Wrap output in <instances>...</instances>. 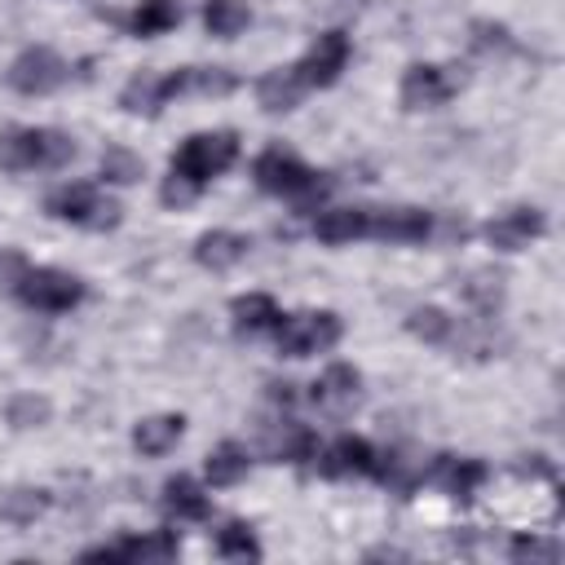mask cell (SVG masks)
<instances>
[{
	"instance_id": "obj_1",
	"label": "cell",
	"mask_w": 565,
	"mask_h": 565,
	"mask_svg": "<svg viewBox=\"0 0 565 565\" xmlns=\"http://www.w3.org/2000/svg\"><path fill=\"white\" fill-rule=\"evenodd\" d=\"M75 159V141L57 128H13L0 137V168L4 172H49Z\"/></svg>"
},
{
	"instance_id": "obj_2",
	"label": "cell",
	"mask_w": 565,
	"mask_h": 565,
	"mask_svg": "<svg viewBox=\"0 0 565 565\" xmlns=\"http://www.w3.org/2000/svg\"><path fill=\"white\" fill-rule=\"evenodd\" d=\"M49 216H57V221H71V225H79V230H115L119 221H124V207L110 199V194H102L93 181H75V185H62V190H53L49 194Z\"/></svg>"
},
{
	"instance_id": "obj_3",
	"label": "cell",
	"mask_w": 565,
	"mask_h": 565,
	"mask_svg": "<svg viewBox=\"0 0 565 565\" xmlns=\"http://www.w3.org/2000/svg\"><path fill=\"white\" fill-rule=\"evenodd\" d=\"M252 177L265 194H278V199H318L331 190V181H322V172H313L309 163H300L296 154H282V150L256 154Z\"/></svg>"
},
{
	"instance_id": "obj_4",
	"label": "cell",
	"mask_w": 565,
	"mask_h": 565,
	"mask_svg": "<svg viewBox=\"0 0 565 565\" xmlns=\"http://www.w3.org/2000/svg\"><path fill=\"white\" fill-rule=\"evenodd\" d=\"M234 159H238V137H234V132H194V137H185L181 150L172 154V172L190 177V181L203 190V185H207L212 177H221Z\"/></svg>"
},
{
	"instance_id": "obj_5",
	"label": "cell",
	"mask_w": 565,
	"mask_h": 565,
	"mask_svg": "<svg viewBox=\"0 0 565 565\" xmlns=\"http://www.w3.org/2000/svg\"><path fill=\"white\" fill-rule=\"evenodd\" d=\"M13 291L26 309H40V313H66L84 300V282L66 269H49V265H40V269L26 265V274L18 278Z\"/></svg>"
},
{
	"instance_id": "obj_6",
	"label": "cell",
	"mask_w": 565,
	"mask_h": 565,
	"mask_svg": "<svg viewBox=\"0 0 565 565\" xmlns=\"http://www.w3.org/2000/svg\"><path fill=\"white\" fill-rule=\"evenodd\" d=\"M340 318L331 309H309V313H296V318H282L274 327L278 335V353L282 358H309V353H322L340 340Z\"/></svg>"
},
{
	"instance_id": "obj_7",
	"label": "cell",
	"mask_w": 565,
	"mask_h": 565,
	"mask_svg": "<svg viewBox=\"0 0 565 565\" xmlns=\"http://www.w3.org/2000/svg\"><path fill=\"white\" fill-rule=\"evenodd\" d=\"M66 75H71V66H66L53 49L35 44V49H26V53L13 57V66H9V88L26 93V97H44V93H57V88L66 84Z\"/></svg>"
},
{
	"instance_id": "obj_8",
	"label": "cell",
	"mask_w": 565,
	"mask_h": 565,
	"mask_svg": "<svg viewBox=\"0 0 565 565\" xmlns=\"http://www.w3.org/2000/svg\"><path fill=\"white\" fill-rule=\"evenodd\" d=\"M344 66H349V35L344 31H322L313 40V49L296 62V75H300L305 88H331Z\"/></svg>"
},
{
	"instance_id": "obj_9",
	"label": "cell",
	"mask_w": 565,
	"mask_h": 565,
	"mask_svg": "<svg viewBox=\"0 0 565 565\" xmlns=\"http://www.w3.org/2000/svg\"><path fill=\"white\" fill-rule=\"evenodd\" d=\"M459 79L446 71V66H433V62H415L406 66L402 75V106L406 110H437L455 97Z\"/></svg>"
},
{
	"instance_id": "obj_10",
	"label": "cell",
	"mask_w": 565,
	"mask_h": 565,
	"mask_svg": "<svg viewBox=\"0 0 565 565\" xmlns=\"http://www.w3.org/2000/svg\"><path fill=\"white\" fill-rule=\"evenodd\" d=\"M159 88H163V102H172V97H230L238 88V75L225 66H181V71L163 75Z\"/></svg>"
},
{
	"instance_id": "obj_11",
	"label": "cell",
	"mask_w": 565,
	"mask_h": 565,
	"mask_svg": "<svg viewBox=\"0 0 565 565\" xmlns=\"http://www.w3.org/2000/svg\"><path fill=\"white\" fill-rule=\"evenodd\" d=\"M547 230V216L539 212V207H508V212H499L494 221H486V243L490 247H499V252H521V247H530L539 234Z\"/></svg>"
},
{
	"instance_id": "obj_12",
	"label": "cell",
	"mask_w": 565,
	"mask_h": 565,
	"mask_svg": "<svg viewBox=\"0 0 565 565\" xmlns=\"http://www.w3.org/2000/svg\"><path fill=\"white\" fill-rule=\"evenodd\" d=\"M375 463H380V455L362 437H335L327 450L313 455V468L322 477H375Z\"/></svg>"
},
{
	"instance_id": "obj_13",
	"label": "cell",
	"mask_w": 565,
	"mask_h": 565,
	"mask_svg": "<svg viewBox=\"0 0 565 565\" xmlns=\"http://www.w3.org/2000/svg\"><path fill=\"white\" fill-rule=\"evenodd\" d=\"M490 477V468L481 463V459H459V455H437V463L428 468V481L433 486H441L450 499H459V503H468L477 490H481V481Z\"/></svg>"
},
{
	"instance_id": "obj_14",
	"label": "cell",
	"mask_w": 565,
	"mask_h": 565,
	"mask_svg": "<svg viewBox=\"0 0 565 565\" xmlns=\"http://www.w3.org/2000/svg\"><path fill=\"white\" fill-rule=\"evenodd\" d=\"M433 234V216L424 207H384L371 212V238L384 243H424Z\"/></svg>"
},
{
	"instance_id": "obj_15",
	"label": "cell",
	"mask_w": 565,
	"mask_h": 565,
	"mask_svg": "<svg viewBox=\"0 0 565 565\" xmlns=\"http://www.w3.org/2000/svg\"><path fill=\"white\" fill-rule=\"evenodd\" d=\"M309 397H313L322 411H349V406L362 397V375H358L349 362H335V366H327V371L313 380Z\"/></svg>"
},
{
	"instance_id": "obj_16",
	"label": "cell",
	"mask_w": 565,
	"mask_h": 565,
	"mask_svg": "<svg viewBox=\"0 0 565 565\" xmlns=\"http://www.w3.org/2000/svg\"><path fill=\"white\" fill-rule=\"evenodd\" d=\"M247 247H252L247 234H234V230H207V234L194 243V260H199L203 269H212V274H225V269H234V265L247 256Z\"/></svg>"
},
{
	"instance_id": "obj_17",
	"label": "cell",
	"mask_w": 565,
	"mask_h": 565,
	"mask_svg": "<svg viewBox=\"0 0 565 565\" xmlns=\"http://www.w3.org/2000/svg\"><path fill=\"white\" fill-rule=\"evenodd\" d=\"M313 234L331 247L340 243H353V238H371V207H335V212H322L313 221Z\"/></svg>"
},
{
	"instance_id": "obj_18",
	"label": "cell",
	"mask_w": 565,
	"mask_h": 565,
	"mask_svg": "<svg viewBox=\"0 0 565 565\" xmlns=\"http://www.w3.org/2000/svg\"><path fill=\"white\" fill-rule=\"evenodd\" d=\"M300 97H305V84H300L296 66H274L256 79V102L265 110H296Z\"/></svg>"
},
{
	"instance_id": "obj_19",
	"label": "cell",
	"mask_w": 565,
	"mask_h": 565,
	"mask_svg": "<svg viewBox=\"0 0 565 565\" xmlns=\"http://www.w3.org/2000/svg\"><path fill=\"white\" fill-rule=\"evenodd\" d=\"M181 433H185V419L181 415H150V419H141L132 428V446L146 459H159V455H168L181 441Z\"/></svg>"
},
{
	"instance_id": "obj_20",
	"label": "cell",
	"mask_w": 565,
	"mask_h": 565,
	"mask_svg": "<svg viewBox=\"0 0 565 565\" xmlns=\"http://www.w3.org/2000/svg\"><path fill=\"white\" fill-rule=\"evenodd\" d=\"M163 512L177 516V521H207L212 503L190 477H168L163 481Z\"/></svg>"
},
{
	"instance_id": "obj_21",
	"label": "cell",
	"mask_w": 565,
	"mask_h": 565,
	"mask_svg": "<svg viewBox=\"0 0 565 565\" xmlns=\"http://www.w3.org/2000/svg\"><path fill=\"white\" fill-rule=\"evenodd\" d=\"M230 313H234V327H238L243 335H260V331H274V327L282 322V313H278V305H274L269 296H260V291H247V296H234V305H230Z\"/></svg>"
},
{
	"instance_id": "obj_22",
	"label": "cell",
	"mask_w": 565,
	"mask_h": 565,
	"mask_svg": "<svg viewBox=\"0 0 565 565\" xmlns=\"http://www.w3.org/2000/svg\"><path fill=\"white\" fill-rule=\"evenodd\" d=\"M115 561H172L177 556V534L172 530H150V534H128L110 543Z\"/></svg>"
},
{
	"instance_id": "obj_23",
	"label": "cell",
	"mask_w": 565,
	"mask_h": 565,
	"mask_svg": "<svg viewBox=\"0 0 565 565\" xmlns=\"http://www.w3.org/2000/svg\"><path fill=\"white\" fill-rule=\"evenodd\" d=\"M247 468H252V459H247V450H243L238 441H221V446L203 459V472H207L212 486H238V481L247 477Z\"/></svg>"
},
{
	"instance_id": "obj_24",
	"label": "cell",
	"mask_w": 565,
	"mask_h": 565,
	"mask_svg": "<svg viewBox=\"0 0 565 565\" xmlns=\"http://www.w3.org/2000/svg\"><path fill=\"white\" fill-rule=\"evenodd\" d=\"M181 22V0H141L128 18V31L132 35H163Z\"/></svg>"
},
{
	"instance_id": "obj_25",
	"label": "cell",
	"mask_w": 565,
	"mask_h": 565,
	"mask_svg": "<svg viewBox=\"0 0 565 565\" xmlns=\"http://www.w3.org/2000/svg\"><path fill=\"white\" fill-rule=\"evenodd\" d=\"M247 22H252L247 0H207V4H203V26H207L216 40H234Z\"/></svg>"
},
{
	"instance_id": "obj_26",
	"label": "cell",
	"mask_w": 565,
	"mask_h": 565,
	"mask_svg": "<svg viewBox=\"0 0 565 565\" xmlns=\"http://www.w3.org/2000/svg\"><path fill=\"white\" fill-rule=\"evenodd\" d=\"M49 512V490H31V486H18L9 494H0V521L9 525H31L35 516Z\"/></svg>"
},
{
	"instance_id": "obj_27",
	"label": "cell",
	"mask_w": 565,
	"mask_h": 565,
	"mask_svg": "<svg viewBox=\"0 0 565 565\" xmlns=\"http://www.w3.org/2000/svg\"><path fill=\"white\" fill-rule=\"evenodd\" d=\"M406 331H411L415 340H424V344H450V340H455V318H450L446 309L424 305V309H411Z\"/></svg>"
},
{
	"instance_id": "obj_28",
	"label": "cell",
	"mask_w": 565,
	"mask_h": 565,
	"mask_svg": "<svg viewBox=\"0 0 565 565\" xmlns=\"http://www.w3.org/2000/svg\"><path fill=\"white\" fill-rule=\"evenodd\" d=\"M119 106L128 110V115H159V106H163V88H159V75H132L128 84H124V93H119Z\"/></svg>"
},
{
	"instance_id": "obj_29",
	"label": "cell",
	"mask_w": 565,
	"mask_h": 565,
	"mask_svg": "<svg viewBox=\"0 0 565 565\" xmlns=\"http://www.w3.org/2000/svg\"><path fill=\"white\" fill-rule=\"evenodd\" d=\"M141 172H146V163H141V154H132L128 146H106V150H102V181H110V185H132V181H141Z\"/></svg>"
},
{
	"instance_id": "obj_30",
	"label": "cell",
	"mask_w": 565,
	"mask_h": 565,
	"mask_svg": "<svg viewBox=\"0 0 565 565\" xmlns=\"http://www.w3.org/2000/svg\"><path fill=\"white\" fill-rule=\"evenodd\" d=\"M216 556H225V561H260V543H256L252 525H243V521L221 525V534H216Z\"/></svg>"
},
{
	"instance_id": "obj_31",
	"label": "cell",
	"mask_w": 565,
	"mask_h": 565,
	"mask_svg": "<svg viewBox=\"0 0 565 565\" xmlns=\"http://www.w3.org/2000/svg\"><path fill=\"white\" fill-rule=\"evenodd\" d=\"M508 556L516 565H552L561 556V543L556 539H539V534H516L508 543Z\"/></svg>"
},
{
	"instance_id": "obj_32",
	"label": "cell",
	"mask_w": 565,
	"mask_h": 565,
	"mask_svg": "<svg viewBox=\"0 0 565 565\" xmlns=\"http://www.w3.org/2000/svg\"><path fill=\"white\" fill-rule=\"evenodd\" d=\"M4 415H9V424H13V428H40V424L53 415V406H49V397L22 393V397H13V402L4 406Z\"/></svg>"
},
{
	"instance_id": "obj_33",
	"label": "cell",
	"mask_w": 565,
	"mask_h": 565,
	"mask_svg": "<svg viewBox=\"0 0 565 565\" xmlns=\"http://www.w3.org/2000/svg\"><path fill=\"white\" fill-rule=\"evenodd\" d=\"M472 49H481V53H512L516 40H512V31L503 22H472Z\"/></svg>"
},
{
	"instance_id": "obj_34",
	"label": "cell",
	"mask_w": 565,
	"mask_h": 565,
	"mask_svg": "<svg viewBox=\"0 0 565 565\" xmlns=\"http://www.w3.org/2000/svg\"><path fill=\"white\" fill-rule=\"evenodd\" d=\"M463 296H468L481 313H494V305L503 300V278H499V274H477V278L463 287Z\"/></svg>"
},
{
	"instance_id": "obj_35",
	"label": "cell",
	"mask_w": 565,
	"mask_h": 565,
	"mask_svg": "<svg viewBox=\"0 0 565 565\" xmlns=\"http://www.w3.org/2000/svg\"><path fill=\"white\" fill-rule=\"evenodd\" d=\"M159 199H163L168 207H185V203H194V199H199V185H194L190 177H181V172H168V177H163Z\"/></svg>"
},
{
	"instance_id": "obj_36",
	"label": "cell",
	"mask_w": 565,
	"mask_h": 565,
	"mask_svg": "<svg viewBox=\"0 0 565 565\" xmlns=\"http://www.w3.org/2000/svg\"><path fill=\"white\" fill-rule=\"evenodd\" d=\"M22 274H26V260H22L18 252H0V287H4V291H13Z\"/></svg>"
}]
</instances>
